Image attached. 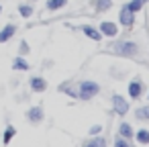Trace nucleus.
Instances as JSON below:
<instances>
[{
	"label": "nucleus",
	"instance_id": "nucleus-3",
	"mask_svg": "<svg viewBox=\"0 0 149 147\" xmlns=\"http://www.w3.org/2000/svg\"><path fill=\"white\" fill-rule=\"evenodd\" d=\"M112 108H114V112H116L118 116H125V114L129 112V102H127L123 96L114 94V96H112Z\"/></svg>",
	"mask_w": 149,
	"mask_h": 147
},
{
	"label": "nucleus",
	"instance_id": "nucleus-14",
	"mask_svg": "<svg viewBox=\"0 0 149 147\" xmlns=\"http://www.w3.org/2000/svg\"><path fill=\"white\" fill-rule=\"evenodd\" d=\"M135 116L141 118V121H149V106H139L135 110Z\"/></svg>",
	"mask_w": 149,
	"mask_h": 147
},
{
	"label": "nucleus",
	"instance_id": "nucleus-24",
	"mask_svg": "<svg viewBox=\"0 0 149 147\" xmlns=\"http://www.w3.org/2000/svg\"><path fill=\"white\" fill-rule=\"evenodd\" d=\"M143 2H149V0H143Z\"/></svg>",
	"mask_w": 149,
	"mask_h": 147
},
{
	"label": "nucleus",
	"instance_id": "nucleus-1",
	"mask_svg": "<svg viewBox=\"0 0 149 147\" xmlns=\"http://www.w3.org/2000/svg\"><path fill=\"white\" fill-rule=\"evenodd\" d=\"M100 92V86L96 84V82H82L80 84V92H78V98L80 100H90V98H94L96 94Z\"/></svg>",
	"mask_w": 149,
	"mask_h": 147
},
{
	"label": "nucleus",
	"instance_id": "nucleus-2",
	"mask_svg": "<svg viewBox=\"0 0 149 147\" xmlns=\"http://www.w3.org/2000/svg\"><path fill=\"white\" fill-rule=\"evenodd\" d=\"M110 49L114 53H120V55H135L139 51V47L135 43H131V41H114L110 45Z\"/></svg>",
	"mask_w": 149,
	"mask_h": 147
},
{
	"label": "nucleus",
	"instance_id": "nucleus-25",
	"mask_svg": "<svg viewBox=\"0 0 149 147\" xmlns=\"http://www.w3.org/2000/svg\"><path fill=\"white\" fill-rule=\"evenodd\" d=\"M0 10H2V6H0Z\"/></svg>",
	"mask_w": 149,
	"mask_h": 147
},
{
	"label": "nucleus",
	"instance_id": "nucleus-15",
	"mask_svg": "<svg viewBox=\"0 0 149 147\" xmlns=\"http://www.w3.org/2000/svg\"><path fill=\"white\" fill-rule=\"evenodd\" d=\"M137 141L143 143V145H149V131H147V129H141V131L137 133Z\"/></svg>",
	"mask_w": 149,
	"mask_h": 147
},
{
	"label": "nucleus",
	"instance_id": "nucleus-18",
	"mask_svg": "<svg viewBox=\"0 0 149 147\" xmlns=\"http://www.w3.org/2000/svg\"><path fill=\"white\" fill-rule=\"evenodd\" d=\"M84 145H94V147H104L106 141L102 137H96V139H90V141H84Z\"/></svg>",
	"mask_w": 149,
	"mask_h": 147
},
{
	"label": "nucleus",
	"instance_id": "nucleus-4",
	"mask_svg": "<svg viewBox=\"0 0 149 147\" xmlns=\"http://www.w3.org/2000/svg\"><path fill=\"white\" fill-rule=\"evenodd\" d=\"M118 23H120L123 27H133V23H135V13H133L129 6H123V8H120Z\"/></svg>",
	"mask_w": 149,
	"mask_h": 147
},
{
	"label": "nucleus",
	"instance_id": "nucleus-7",
	"mask_svg": "<svg viewBox=\"0 0 149 147\" xmlns=\"http://www.w3.org/2000/svg\"><path fill=\"white\" fill-rule=\"evenodd\" d=\"M27 118H29V123H41L43 121V108L41 106H33L27 112Z\"/></svg>",
	"mask_w": 149,
	"mask_h": 147
},
{
	"label": "nucleus",
	"instance_id": "nucleus-16",
	"mask_svg": "<svg viewBox=\"0 0 149 147\" xmlns=\"http://www.w3.org/2000/svg\"><path fill=\"white\" fill-rule=\"evenodd\" d=\"M13 68H15V70H21V72H27V70H29V63H27L25 59L17 57V59H15V63H13Z\"/></svg>",
	"mask_w": 149,
	"mask_h": 147
},
{
	"label": "nucleus",
	"instance_id": "nucleus-22",
	"mask_svg": "<svg viewBox=\"0 0 149 147\" xmlns=\"http://www.w3.org/2000/svg\"><path fill=\"white\" fill-rule=\"evenodd\" d=\"M19 49H21V53H23V55H25V53H29V45H27V41H21V47H19Z\"/></svg>",
	"mask_w": 149,
	"mask_h": 147
},
{
	"label": "nucleus",
	"instance_id": "nucleus-20",
	"mask_svg": "<svg viewBox=\"0 0 149 147\" xmlns=\"http://www.w3.org/2000/svg\"><path fill=\"white\" fill-rule=\"evenodd\" d=\"M15 133H17V131H15V127H13V125H8V127H6V131H4V143H8V141L15 137Z\"/></svg>",
	"mask_w": 149,
	"mask_h": 147
},
{
	"label": "nucleus",
	"instance_id": "nucleus-19",
	"mask_svg": "<svg viewBox=\"0 0 149 147\" xmlns=\"http://www.w3.org/2000/svg\"><path fill=\"white\" fill-rule=\"evenodd\" d=\"M143 4H145V2H143V0H131V2H129V4H127V6H129V8H131V10H133V13H139V10H141V6H143Z\"/></svg>",
	"mask_w": 149,
	"mask_h": 147
},
{
	"label": "nucleus",
	"instance_id": "nucleus-12",
	"mask_svg": "<svg viewBox=\"0 0 149 147\" xmlns=\"http://www.w3.org/2000/svg\"><path fill=\"white\" fill-rule=\"evenodd\" d=\"M65 4H68V0H47L45 6H47L49 10H57V8H63Z\"/></svg>",
	"mask_w": 149,
	"mask_h": 147
},
{
	"label": "nucleus",
	"instance_id": "nucleus-9",
	"mask_svg": "<svg viewBox=\"0 0 149 147\" xmlns=\"http://www.w3.org/2000/svg\"><path fill=\"white\" fill-rule=\"evenodd\" d=\"M17 33V27L15 25H6L2 31H0V43H4V41H8L13 35Z\"/></svg>",
	"mask_w": 149,
	"mask_h": 147
},
{
	"label": "nucleus",
	"instance_id": "nucleus-17",
	"mask_svg": "<svg viewBox=\"0 0 149 147\" xmlns=\"http://www.w3.org/2000/svg\"><path fill=\"white\" fill-rule=\"evenodd\" d=\"M19 13H21V17L29 19V17L33 15V6H29V4H23V6H19Z\"/></svg>",
	"mask_w": 149,
	"mask_h": 147
},
{
	"label": "nucleus",
	"instance_id": "nucleus-10",
	"mask_svg": "<svg viewBox=\"0 0 149 147\" xmlns=\"http://www.w3.org/2000/svg\"><path fill=\"white\" fill-rule=\"evenodd\" d=\"M82 31L86 33V37H90V39H94V41H100L102 39V33L100 31H96L94 27H90V25H84L82 27Z\"/></svg>",
	"mask_w": 149,
	"mask_h": 147
},
{
	"label": "nucleus",
	"instance_id": "nucleus-11",
	"mask_svg": "<svg viewBox=\"0 0 149 147\" xmlns=\"http://www.w3.org/2000/svg\"><path fill=\"white\" fill-rule=\"evenodd\" d=\"M92 4L98 13H106L110 6H112V0H92Z\"/></svg>",
	"mask_w": 149,
	"mask_h": 147
},
{
	"label": "nucleus",
	"instance_id": "nucleus-23",
	"mask_svg": "<svg viewBox=\"0 0 149 147\" xmlns=\"http://www.w3.org/2000/svg\"><path fill=\"white\" fill-rule=\"evenodd\" d=\"M100 131H102V127H100V125H94V127L90 129V135H98Z\"/></svg>",
	"mask_w": 149,
	"mask_h": 147
},
{
	"label": "nucleus",
	"instance_id": "nucleus-26",
	"mask_svg": "<svg viewBox=\"0 0 149 147\" xmlns=\"http://www.w3.org/2000/svg\"><path fill=\"white\" fill-rule=\"evenodd\" d=\"M147 98H149V94H147Z\"/></svg>",
	"mask_w": 149,
	"mask_h": 147
},
{
	"label": "nucleus",
	"instance_id": "nucleus-21",
	"mask_svg": "<svg viewBox=\"0 0 149 147\" xmlns=\"http://www.w3.org/2000/svg\"><path fill=\"white\" fill-rule=\"evenodd\" d=\"M114 145H116V147H127V145H129V141H127L123 135H118V137L114 139Z\"/></svg>",
	"mask_w": 149,
	"mask_h": 147
},
{
	"label": "nucleus",
	"instance_id": "nucleus-13",
	"mask_svg": "<svg viewBox=\"0 0 149 147\" xmlns=\"http://www.w3.org/2000/svg\"><path fill=\"white\" fill-rule=\"evenodd\" d=\"M118 135H123L125 139H131V137H133V129H131V125H129V123H123V125L118 127Z\"/></svg>",
	"mask_w": 149,
	"mask_h": 147
},
{
	"label": "nucleus",
	"instance_id": "nucleus-8",
	"mask_svg": "<svg viewBox=\"0 0 149 147\" xmlns=\"http://www.w3.org/2000/svg\"><path fill=\"white\" fill-rule=\"evenodd\" d=\"M45 88H47V82H45L43 78H37V76L31 78V90H33V92H43Z\"/></svg>",
	"mask_w": 149,
	"mask_h": 147
},
{
	"label": "nucleus",
	"instance_id": "nucleus-5",
	"mask_svg": "<svg viewBox=\"0 0 149 147\" xmlns=\"http://www.w3.org/2000/svg\"><path fill=\"white\" fill-rule=\"evenodd\" d=\"M102 35H106V37H114V35H118V27L114 25V23H110V21H104V23H100V29H98Z\"/></svg>",
	"mask_w": 149,
	"mask_h": 147
},
{
	"label": "nucleus",
	"instance_id": "nucleus-6",
	"mask_svg": "<svg viewBox=\"0 0 149 147\" xmlns=\"http://www.w3.org/2000/svg\"><path fill=\"white\" fill-rule=\"evenodd\" d=\"M141 92H143V84H141V80L137 78V80H133V82L129 84V96H131V98H139Z\"/></svg>",
	"mask_w": 149,
	"mask_h": 147
}]
</instances>
